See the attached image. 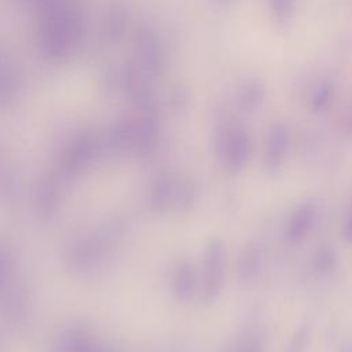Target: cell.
Wrapping results in <instances>:
<instances>
[{
    "label": "cell",
    "instance_id": "cell-20",
    "mask_svg": "<svg viewBox=\"0 0 352 352\" xmlns=\"http://www.w3.org/2000/svg\"><path fill=\"white\" fill-rule=\"evenodd\" d=\"M344 352H352V349H346V351H344Z\"/></svg>",
    "mask_w": 352,
    "mask_h": 352
},
{
    "label": "cell",
    "instance_id": "cell-14",
    "mask_svg": "<svg viewBox=\"0 0 352 352\" xmlns=\"http://www.w3.org/2000/svg\"><path fill=\"white\" fill-rule=\"evenodd\" d=\"M311 338V324L304 322L296 327L283 352H305Z\"/></svg>",
    "mask_w": 352,
    "mask_h": 352
},
{
    "label": "cell",
    "instance_id": "cell-9",
    "mask_svg": "<svg viewBox=\"0 0 352 352\" xmlns=\"http://www.w3.org/2000/svg\"><path fill=\"white\" fill-rule=\"evenodd\" d=\"M197 201V188L190 180L177 179L172 210L177 213L188 212Z\"/></svg>",
    "mask_w": 352,
    "mask_h": 352
},
{
    "label": "cell",
    "instance_id": "cell-13",
    "mask_svg": "<svg viewBox=\"0 0 352 352\" xmlns=\"http://www.w3.org/2000/svg\"><path fill=\"white\" fill-rule=\"evenodd\" d=\"M337 265V254L334 249L324 246L319 249L314 256V270L318 275L330 274Z\"/></svg>",
    "mask_w": 352,
    "mask_h": 352
},
{
    "label": "cell",
    "instance_id": "cell-6",
    "mask_svg": "<svg viewBox=\"0 0 352 352\" xmlns=\"http://www.w3.org/2000/svg\"><path fill=\"white\" fill-rule=\"evenodd\" d=\"M197 285L198 276L194 264L188 260H180L172 274L173 294L182 301H188L194 296Z\"/></svg>",
    "mask_w": 352,
    "mask_h": 352
},
{
    "label": "cell",
    "instance_id": "cell-3",
    "mask_svg": "<svg viewBox=\"0 0 352 352\" xmlns=\"http://www.w3.org/2000/svg\"><path fill=\"white\" fill-rule=\"evenodd\" d=\"M290 144V132L289 128L282 124H274L267 136L265 155H264V168L268 173L275 175L280 170L285 164V158Z\"/></svg>",
    "mask_w": 352,
    "mask_h": 352
},
{
    "label": "cell",
    "instance_id": "cell-7",
    "mask_svg": "<svg viewBox=\"0 0 352 352\" xmlns=\"http://www.w3.org/2000/svg\"><path fill=\"white\" fill-rule=\"evenodd\" d=\"M261 264H263V254H261L260 246L254 242L248 243L238 257V263H236L238 279L245 285L253 283L261 272Z\"/></svg>",
    "mask_w": 352,
    "mask_h": 352
},
{
    "label": "cell",
    "instance_id": "cell-11",
    "mask_svg": "<svg viewBox=\"0 0 352 352\" xmlns=\"http://www.w3.org/2000/svg\"><path fill=\"white\" fill-rule=\"evenodd\" d=\"M223 352H264V344L260 334L248 331L231 341Z\"/></svg>",
    "mask_w": 352,
    "mask_h": 352
},
{
    "label": "cell",
    "instance_id": "cell-12",
    "mask_svg": "<svg viewBox=\"0 0 352 352\" xmlns=\"http://www.w3.org/2000/svg\"><path fill=\"white\" fill-rule=\"evenodd\" d=\"M25 302H26V297H25V290L18 286L14 285L7 290V294H4V312H7L8 315H19L22 314L23 308H25Z\"/></svg>",
    "mask_w": 352,
    "mask_h": 352
},
{
    "label": "cell",
    "instance_id": "cell-15",
    "mask_svg": "<svg viewBox=\"0 0 352 352\" xmlns=\"http://www.w3.org/2000/svg\"><path fill=\"white\" fill-rule=\"evenodd\" d=\"M331 96H333V87L330 82L327 81H323L320 82L314 94H312V98H311V109L315 111V113H320V111H324L329 104H330V100H331Z\"/></svg>",
    "mask_w": 352,
    "mask_h": 352
},
{
    "label": "cell",
    "instance_id": "cell-1",
    "mask_svg": "<svg viewBox=\"0 0 352 352\" xmlns=\"http://www.w3.org/2000/svg\"><path fill=\"white\" fill-rule=\"evenodd\" d=\"M226 278V252L219 239H212L204 253L201 297L205 302L214 301L223 287Z\"/></svg>",
    "mask_w": 352,
    "mask_h": 352
},
{
    "label": "cell",
    "instance_id": "cell-2",
    "mask_svg": "<svg viewBox=\"0 0 352 352\" xmlns=\"http://www.w3.org/2000/svg\"><path fill=\"white\" fill-rule=\"evenodd\" d=\"M250 138L241 126L227 129L221 136L219 151L228 170L236 172L245 168L250 157Z\"/></svg>",
    "mask_w": 352,
    "mask_h": 352
},
{
    "label": "cell",
    "instance_id": "cell-4",
    "mask_svg": "<svg viewBox=\"0 0 352 352\" xmlns=\"http://www.w3.org/2000/svg\"><path fill=\"white\" fill-rule=\"evenodd\" d=\"M177 179L168 173H162L154 179L147 194V205L151 212L165 213L172 210Z\"/></svg>",
    "mask_w": 352,
    "mask_h": 352
},
{
    "label": "cell",
    "instance_id": "cell-19",
    "mask_svg": "<svg viewBox=\"0 0 352 352\" xmlns=\"http://www.w3.org/2000/svg\"><path fill=\"white\" fill-rule=\"evenodd\" d=\"M348 128H349V132L352 133V114H351V118H349V125H348Z\"/></svg>",
    "mask_w": 352,
    "mask_h": 352
},
{
    "label": "cell",
    "instance_id": "cell-5",
    "mask_svg": "<svg viewBox=\"0 0 352 352\" xmlns=\"http://www.w3.org/2000/svg\"><path fill=\"white\" fill-rule=\"evenodd\" d=\"M315 217L316 206L312 202H305L300 205L297 209H294L286 226L287 239L293 243L304 241L315 223Z\"/></svg>",
    "mask_w": 352,
    "mask_h": 352
},
{
    "label": "cell",
    "instance_id": "cell-8",
    "mask_svg": "<svg viewBox=\"0 0 352 352\" xmlns=\"http://www.w3.org/2000/svg\"><path fill=\"white\" fill-rule=\"evenodd\" d=\"M59 205V187L54 177L41 182L37 191V212L43 217H50L55 213Z\"/></svg>",
    "mask_w": 352,
    "mask_h": 352
},
{
    "label": "cell",
    "instance_id": "cell-17",
    "mask_svg": "<svg viewBox=\"0 0 352 352\" xmlns=\"http://www.w3.org/2000/svg\"><path fill=\"white\" fill-rule=\"evenodd\" d=\"M8 268H10V258L0 250V285L7 276Z\"/></svg>",
    "mask_w": 352,
    "mask_h": 352
},
{
    "label": "cell",
    "instance_id": "cell-18",
    "mask_svg": "<svg viewBox=\"0 0 352 352\" xmlns=\"http://www.w3.org/2000/svg\"><path fill=\"white\" fill-rule=\"evenodd\" d=\"M344 238L348 243H352V216L351 219L346 221L345 227H344Z\"/></svg>",
    "mask_w": 352,
    "mask_h": 352
},
{
    "label": "cell",
    "instance_id": "cell-16",
    "mask_svg": "<svg viewBox=\"0 0 352 352\" xmlns=\"http://www.w3.org/2000/svg\"><path fill=\"white\" fill-rule=\"evenodd\" d=\"M271 7L278 19L285 22L293 12V0H271Z\"/></svg>",
    "mask_w": 352,
    "mask_h": 352
},
{
    "label": "cell",
    "instance_id": "cell-10",
    "mask_svg": "<svg viewBox=\"0 0 352 352\" xmlns=\"http://www.w3.org/2000/svg\"><path fill=\"white\" fill-rule=\"evenodd\" d=\"M263 99H264V85L260 80H249L241 89L239 102H241V106L248 111L257 109L263 102Z\"/></svg>",
    "mask_w": 352,
    "mask_h": 352
}]
</instances>
